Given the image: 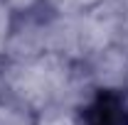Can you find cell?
<instances>
[{"instance_id": "6da1fadb", "label": "cell", "mask_w": 128, "mask_h": 125, "mask_svg": "<svg viewBox=\"0 0 128 125\" xmlns=\"http://www.w3.org/2000/svg\"><path fill=\"white\" fill-rule=\"evenodd\" d=\"M86 125H128V110L121 96L101 93L86 110Z\"/></svg>"}]
</instances>
